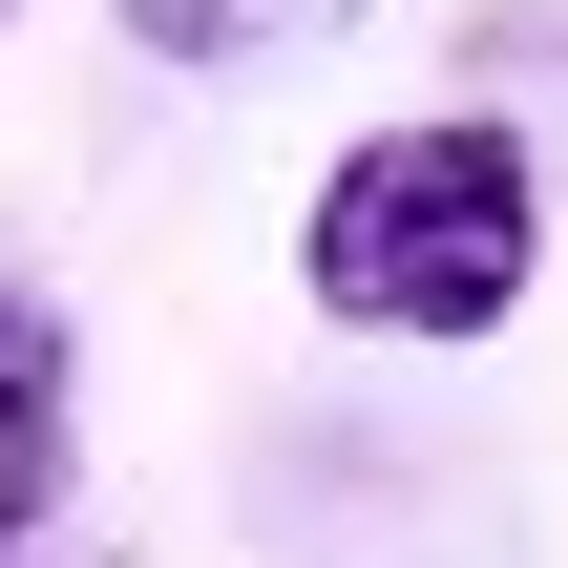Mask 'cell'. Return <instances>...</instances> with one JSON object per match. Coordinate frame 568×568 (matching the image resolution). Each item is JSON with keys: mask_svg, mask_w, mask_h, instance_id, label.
<instances>
[{"mask_svg": "<svg viewBox=\"0 0 568 568\" xmlns=\"http://www.w3.org/2000/svg\"><path fill=\"white\" fill-rule=\"evenodd\" d=\"M295 295L337 337H400V358H485L527 295H548V148L506 105H400L316 169L295 211Z\"/></svg>", "mask_w": 568, "mask_h": 568, "instance_id": "6da1fadb", "label": "cell"}, {"mask_svg": "<svg viewBox=\"0 0 568 568\" xmlns=\"http://www.w3.org/2000/svg\"><path fill=\"white\" fill-rule=\"evenodd\" d=\"M42 506H63V316L0 274V548H42Z\"/></svg>", "mask_w": 568, "mask_h": 568, "instance_id": "7a4b0ae2", "label": "cell"}, {"mask_svg": "<svg viewBox=\"0 0 568 568\" xmlns=\"http://www.w3.org/2000/svg\"><path fill=\"white\" fill-rule=\"evenodd\" d=\"M0 568H21V548H0Z\"/></svg>", "mask_w": 568, "mask_h": 568, "instance_id": "277c9868", "label": "cell"}, {"mask_svg": "<svg viewBox=\"0 0 568 568\" xmlns=\"http://www.w3.org/2000/svg\"><path fill=\"white\" fill-rule=\"evenodd\" d=\"M358 0H126V42L148 63H190V84H253V63H295V42H337Z\"/></svg>", "mask_w": 568, "mask_h": 568, "instance_id": "3957f363", "label": "cell"}]
</instances>
